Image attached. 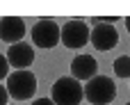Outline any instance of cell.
Masks as SVG:
<instances>
[{"label":"cell","instance_id":"13","mask_svg":"<svg viewBox=\"0 0 130 105\" xmlns=\"http://www.w3.org/2000/svg\"><path fill=\"white\" fill-rule=\"evenodd\" d=\"M32 105H55V103H53L50 98H39V101H34Z\"/></svg>","mask_w":130,"mask_h":105},{"label":"cell","instance_id":"12","mask_svg":"<svg viewBox=\"0 0 130 105\" xmlns=\"http://www.w3.org/2000/svg\"><path fill=\"white\" fill-rule=\"evenodd\" d=\"M9 103V94H7V87L0 85V105H7Z\"/></svg>","mask_w":130,"mask_h":105},{"label":"cell","instance_id":"9","mask_svg":"<svg viewBox=\"0 0 130 105\" xmlns=\"http://www.w3.org/2000/svg\"><path fill=\"white\" fill-rule=\"evenodd\" d=\"M98 76V62L94 59V55H78L73 62H71V78H75L78 82L80 80H91Z\"/></svg>","mask_w":130,"mask_h":105},{"label":"cell","instance_id":"10","mask_svg":"<svg viewBox=\"0 0 130 105\" xmlns=\"http://www.w3.org/2000/svg\"><path fill=\"white\" fill-rule=\"evenodd\" d=\"M114 73L119 78H130V55H121L114 59Z\"/></svg>","mask_w":130,"mask_h":105},{"label":"cell","instance_id":"3","mask_svg":"<svg viewBox=\"0 0 130 105\" xmlns=\"http://www.w3.org/2000/svg\"><path fill=\"white\" fill-rule=\"evenodd\" d=\"M117 98V85L107 76H96L85 85V101L91 105H110Z\"/></svg>","mask_w":130,"mask_h":105},{"label":"cell","instance_id":"1","mask_svg":"<svg viewBox=\"0 0 130 105\" xmlns=\"http://www.w3.org/2000/svg\"><path fill=\"white\" fill-rule=\"evenodd\" d=\"M50 101L55 105H80L85 101V87L75 78L64 76L50 87Z\"/></svg>","mask_w":130,"mask_h":105},{"label":"cell","instance_id":"5","mask_svg":"<svg viewBox=\"0 0 130 105\" xmlns=\"http://www.w3.org/2000/svg\"><path fill=\"white\" fill-rule=\"evenodd\" d=\"M59 32L62 27L53 21V18H41L34 23L32 27V46H39V48H55L57 41H59Z\"/></svg>","mask_w":130,"mask_h":105},{"label":"cell","instance_id":"6","mask_svg":"<svg viewBox=\"0 0 130 105\" xmlns=\"http://www.w3.org/2000/svg\"><path fill=\"white\" fill-rule=\"evenodd\" d=\"M7 62L9 66H14L16 71H25L32 62H34V48L25 41H18V43H11L9 50H7Z\"/></svg>","mask_w":130,"mask_h":105},{"label":"cell","instance_id":"8","mask_svg":"<svg viewBox=\"0 0 130 105\" xmlns=\"http://www.w3.org/2000/svg\"><path fill=\"white\" fill-rule=\"evenodd\" d=\"M27 27H25V21L18 18V16H2L0 18V39L7 41V43H18L23 41Z\"/></svg>","mask_w":130,"mask_h":105},{"label":"cell","instance_id":"7","mask_svg":"<svg viewBox=\"0 0 130 105\" xmlns=\"http://www.w3.org/2000/svg\"><path fill=\"white\" fill-rule=\"evenodd\" d=\"M89 41H91V46H94L96 50L105 53V50H112V48L119 43V32H117L114 25H96V27L91 30Z\"/></svg>","mask_w":130,"mask_h":105},{"label":"cell","instance_id":"14","mask_svg":"<svg viewBox=\"0 0 130 105\" xmlns=\"http://www.w3.org/2000/svg\"><path fill=\"white\" fill-rule=\"evenodd\" d=\"M126 27H128V32H130V16L126 18Z\"/></svg>","mask_w":130,"mask_h":105},{"label":"cell","instance_id":"4","mask_svg":"<svg viewBox=\"0 0 130 105\" xmlns=\"http://www.w3.org/2000/svg\"><path fill=\"white\" fill-rule=\"evenodd\" d=\"M89 37H91V30L89 25L82 21V18H71L62 25V32H59V41L64 48H71V50H78L82 46L89 43Z\"/></svg>","mask_w":130,"mask_h":105},{"label":"cell","instance_id":"11","mask_svg":"<svg viewBox=\"0 0 130 105\" xmlns=\"http://www.w3.org/2000/svg\"><path fill=\"white\" fill-rule=\"evenodd\" d=\"M9 76V62H7V57L0 53V80H5Z\"/></svg>","mask_w":130,"mask_h":105},{"label":"cell","instance_id":"15","mask_svg":"<svg viewBox=\"0 0 130 105\" xmlns=\"http://www.w3.org/2000/svg\"><path fill=\"white\" fill-rule=\"evenodd\" d=\"M126 105H130V103H126Z\"/></svg>","mask_w":130,"mask_h":105},{"label":"cell","instance_id":"2","mask_svg":"<svg viewBox=\"0 0 130 105\" xmlns=\"http://www.w3.org/2000/svg\"><path fill=\"white\" fill-rule=\"evenodd\" d=\"M7 94L14 101H30L37 94V78L32 71H14L7 76Z\"/></svg>","mask_w":130,"mask_h":105}]
</instances>
